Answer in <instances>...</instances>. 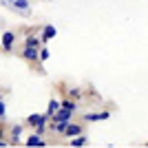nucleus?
Masks as SVG:
<instances>
[{
    "label": "nucleus",
    "mask_w": 148,
    "mask_h": 148,
    "mask_svg": "<svg viewBox=\"0 0 148 148\" xmlns=\"http://www.w3.org/2000/svg\"><path fill=\"white\" fill-rule=\"evenodd\" d=\"M51 119H53V122H71V117H73V111H66V108H58L56 113H51L49 115Z\"/></svg>",
    "instance_id": "obj_1"
},
{
    "label": "nucleus",
    "mask_w": 148,
    "mask_h": 148,
    "mask_svg": "<svg viewBox=\"0 0 148 148\" xmlns=\"http://www.w3.org/2000/svg\"><path fill=\"white\" fill-rule=\"evenodd\" d=\"M25 146H29V148H33V146H36V148H44V146H47V142L42 139V135H38V133H33V135H31L29 139L25 142Z\"/></svg>",
    "instance_id": "obj_2"
},
{
    "label": "nucleus",
    "mask_w": 148,
    "mask_h": 148,
    "mask_svg": "<svg viewBox=\"0 0 148 148\" xmlns=\"http://www.w3.org/2000/svg\"><path fill=\"white\" fill-rule=\"evenodd\" d=\"M13 42H16V33H13V31H5V33H2V49L11 51Z\"/></svg>",
    "instance_id": "obj_3"
},
{
    "label": "nucleus",
    "mask_w": 148,
    "mask_h": 148,
    "mask_svg": "<svg viewBox=\"0 0 148 148\" xmlns=\"http://www.w3.org/2000/svg\"><path fill=\"white\" fill-rule=\"evenodd\" d=\"M9 5H11V9H16V11H20V13H29L31 11L29 0H11Z\"/></svg>",
    "instance_id": "obj_4"
},
{
    "label": "nucleus",
    "mask_w": 148,
    "mask_h": 148,
    "mask_svg": "<svg viewBox=\"0 0 148 148\" xmlns=\"http://www.w3.org/2000/svg\"><path fill=\"white\" fill-rule=\"evenodd\" d=\"M111 117V113L104 111V113H86L84 115V122H104V119Z\"/></svg>",
    "instance_id": "obj_5"
},
{
    "label": "nucleus",
    "mask_w": 148,
    "mask_h": 148,
    "mask_svg": "<svg viewBox=\"0 0 148 148\" xmlns=\"http://www.w3.org/2000/svg\"><path fill=\"white\" fill-rule=\"evenodd\" d=\"M80 133H82L80 124H71V122H69L66 128H64V135H66V137H75V135H80Z\"/></svg>",
    "instance_id": "obj_6"
},
{
    "label": "nucleus",
    "mask_w": 148,
    "mask_h": 148,
    "mask_svg": "<svg viewBox=\"0 0 148 148\" xmlns=\"http://www.w3.org/2000/svg\"><path fill=\"white\" fill-rule=\"evenodd\" d=\"M56 36H58V29L53 25H47V27H44V31H42V38H40V40L47 42V40H51V38H56Z\"/></svg>",
    "instance_id": "obj_7"
},
{
    "label": "nucleus",
    "mask_w": 148,
    "mask_h": 148,
    "mask_svg": "<svg viewBox=\"0 0 148 148\" xmlns=\"http://www.w3.org/2000/svg\"><path fill=\"white\" fill-rule=\"evenodd\" d=\"M86 144H88V137L82 135V133H80V135H75L73 139H71V146H73V148H82V146H86Z\"/></svg>",
    "instance_id": "obj_8"
},
{
    "label": "nucleus",
    "mask_w": 148,
    "mask_h": 148,
    "mask_svg": "<svg viewBox=\"0 0 148 148\" xmlns=\"http://www.w3.org/2000/svg\"><path fill=\"white\" fill-rule=\"evenodd\" d=\"M38 49H40V47H25L22 56H25L27 60H38Z\"/></svg>",
    "instance_id": "obj_9"
},
{
    "label": "nucleus",
    "mask_w": 148,
    "mask_h": 148,
    "mask_svg": "<svg viewBox=\"0 0 148 148\" xmlns=\"http://www.w3.org/2000/svg\"><path fill=\"white\" fill-rule=\"evenodd\" d=\"M20 135H22V126H13L11 128V137H13V144H18V139H20Z\"/></svg>",
    "instance_id": "obj_10"
},
{
    "label": "nucleus",
    "mask_w": 148,
    "mask_h": 148,
    "mask_svg": "<svg viewBox=\"0 0 148 148\" xmlns=\"http://www.w3.org/2000/svg\"><path fill=\"white\" fill-rule=\"evenodd\" d=\"M60 106L66 108V111H75V108H77V104H75L73 99H64V102H60Z\"/></svg>",
    "instance_id": "obj_11"
},
{
    "label": "nucleus",
    "mask_w": 148,
    "mask_h": 148,
    "mask_svg": "<svg viewBox=\"0 0 148 148\" xmlns=\"http://www.w3.org/2000/svg\"><path fill=\"white\" fill-rule=\"evenodd\" d=\"M58 108H60V102H58V99H51V102H49V106H47V115L56 113Z\"/></svg>",
    "instance_id": "obj_12"
},
{
    "label": "nucleus",
    "mask_w": 148,
    "mask_h": 148,
    "mask_svg": "<svg viewBox=\"0 0 148 148\" xmlns=\"http://www.w3.org/2000/svg\"><path fill=\"white\" fill-rule=\"evenodd\" d=\"M38 60H40V62L49 60V49H44V47H42V49H38Z\"/></svg>",
    "instance_id": "obj_13"
},
{
    "label": "nucleus",
    "mask_w": 148,
    "mask_h": 148,
    "mask_svg": "<svg viewBox=\"0 0 148 148\" xmlns=\"http://www.w3.org/2000/svg\"><path fill=\"white\" fill-rule=\"evenodd\" d=\"M40 42H42V40L36 38V36H29V38H27V47H40Z\"/></svg>",
    "instance_id": "obj_14"
},
{
    "label": "nucleus",
    "mask_w": 148,
    "mask_h": 148,
    "mask_svg": "<svg viewBox=\"0 0 148 148\" xmlns=\"http://www.w3.org/2000/svg\"><path fill=\"white\" fill-rule=\"evenodd\" d=\"M66 124H69V122H56L53 130H56V133H64V128H66Z\"/></svg>",
    "instance_id": "obj_15"
},
{
    "label": "nucleus",
    "mask_w": 148,
    "mask_h": 148,
    "mask_svg": "<svg viewBox=\"0 0 148 148\" xmlns=\"http://www.w3.org/2000/svg\"><path fill=\"white\" fill-rule=\"evenodd\" d=\"M40 117H42V115H38V113H33V115H29V119H27V122H29L31 126H36V124L40 122Z\"/></svg>",
    "instance_id": "obj_16"
},
{
    "label": "nucleus",
    "mask_w": 148,
    "mask_h": 148,
    "mask_svg": "<svg viewBox=\"0 0 148 148\" xmlns=\"http://www.w3.org/2000/svg\"><path fill=\"white\" fill-rule=\"evenodd\" d=\"M5 115H7V106H5V102L0 99V119L5 117Z\"/></svg>",
    "instance_id": "obj_17"
},
{
    "label": "nucleus",
    "mask_w": 148,
    "mask_h": 148,
    "mask_svg": "<svg viewBox=\"0 0 148 148\" xmlns=\"http://www.w3.org/2000/svg\"><path fill=\"white\" fill-rule=\"evenodd\" d=\"M7 2H11V0H7Z\"/></svg>",
    "instance_id": "obj_18"
}]
</instances>
